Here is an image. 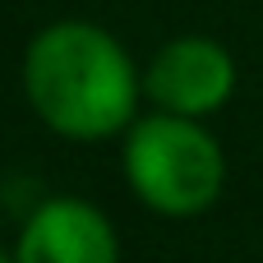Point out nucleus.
Segmentation results:
<instances>
[{
  "label": "nucleus",
  "instance_id": "nucleus-1",
  "mask_svg": "<svg viewBox=\"0 0 263 263\" xmlns=\"http://www.w3.org/2000/svg\"><path fill=\"white\" fill-rule=\"evenodd\" d=\"M23 92L42 125L88 143L134 125L139 74L106 28L65 18L32 37L23 55Z\"/></svg>",
  "mask_w": 263,
  "mask_h": 263
},
{
  "label": "nucleus",
  "instance_id": "nucleus-2",
  "mask_svg": "<svg viewBox=\"0 0 263 263\" xmlns=\"http://www.w3.org/2000/svg\"><path fill=\"white\" fill-rule=\"evenodd\" d=\"M125 180L153 213L194 217L217 203L227 162L199 120L153 111L125 134Z\"/></svg>",
  "mask_w": 263,
  "mask_h": 263
},
{
  "label": "nucleus",
  "instance_id": "nucleus-3",
  "mask_svg": "<svg viewBox=\"0 0 263 263\" xmlns=\"http://www.w3.org/2000/svg\"><path fill=\"white\" fill-rule=\"evenodd\" d=\"M231 88H236V65L227 46H217L213 37H176L143 69V92L157 102V111L190 120H203L217 106H227Z\"/></svg>",
  "mask_w": 263,
  "mask_h": 263
},
{
  "label": "nucleus",
  "instance_id": "nucleus-4",
  "mask_svg": "<svg viewBox=\"0 0 263 263\" xmlns=\"http://www.w3.org/2000/svg\"><path fill=\"white\" fill-rule=\"evenodd\" d=\"M14 263H120V240L88 199H51L28 217Z\"/></svg>",
  "mask_w": 263,
  "mask_h": 263
},
{
  "label": "nucleus",
  "instance_id": "nucleus-5",
  "mask_svg": "<svg viewBox=\"0 0 263 263\" xmlns=\"http://www.w3.org/2000/svg\"><path fill=\"white\" fill-rule=\"evenodd\" d=\"M0 263H14V254H5V250H0Z\"/></svg>",
  "mask_w": 263,
  "mask_h": 263
}]
</instances>
